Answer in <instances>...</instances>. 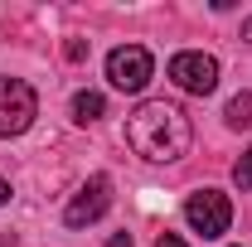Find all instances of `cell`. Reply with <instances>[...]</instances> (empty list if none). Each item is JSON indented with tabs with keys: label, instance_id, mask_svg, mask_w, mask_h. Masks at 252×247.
I'll use <instances>...</instances> for the list:
<instances>
[{
	"label": "cell",
	"instance_id": "8992f818",
	"mask_svg": "<svg viewBox=\"0 0 252 247\" xmlns=\"http://www.w3.org/2000/svg\"><path fill=\"white\" fill-rule=\"evenodd\" d=\"M107 204H112V180H107V175H93L88 185L78 189V199L68 204L63 223H68V228H88V223H97V218L107 214Z\"/></svg>",
	"mask_w": 252,
	"mask_h": 247
},
{
	"label": "cell",
	"instance_id": "30bf717a",
	"mask_svg": "<svg viewBox=\"0 0 252 247\" xmlns=\"http://www.w3.org/2000/svg\"><path fill=\"white\" fill-rule=\"evenodd\" d=\"M63 54H68V63H83V59H88V44H83V39H68Z\"/></svg>",
	"mask_w": 252,
	"mask_h": 247
},
{
	"label": "cell",
	"instance_id": "277c9868",
	"mask_svg": "<svg viewBox=\"0 0 252 247\" xmlns=\"http://www.w3.org/2000/svg\"><path fill=\"white\" fill-rule=\"evenodd\" d=\"M151 49H141V44H122V49H112V59H107V78H112V88H122V93H141L146 83H151Z\"/></svg>",
	"mask_w": 252,
	"mask_h": 247
},
{
	"label": "cell",
	"instance_id": "52a82bcc",
	"mask_svg": "<svg viewBox=\"0 0 252 247\" xmlns=\"http://www.w3.org/2000/svg\"><path fill=\"white\" fill-rule=\"evenodd\" d=\"M102 112H107V102H102V93H78V97H73V117H78L83 126H88V122H97Z\"/></svg>",
	"mask_w": 252,
	"mask_h": 247
},
{
	"label": "cell",
	"instance_id": "7c38bea8",
	"mask_svg": "<svg viewBox=\"0 0 252 247\" xmlns=\"http://www.w3.org/2000/svg\"><path fill=\"white\" fill-rule=\"evenodd\" d=\"M107 247H136V243H131V233H117V238H112Z\"/></svg>",
	"mask_w": 252,
	"mask_h": 247
},
{
	"label": "cell",
	"instance_id": "4fadbf2b",
	"mask_svg": "<svg viewBox=\"0 0 252 247\" xmlns=\"http://www.w3.org/2000/svg\"><path fill=\"white\" fill-rule=\"evenodd\" d=\"M5 199H10V185H5V180H0V204H5Z\"/></svg>",
	"mask_w": 252,
	"mask_h": 247
},
{
	"label": "cell",
	"instance_id": "5b68a950",
	"mask_svg": "<svg viewBox=\"0 0 252 247\" xmlns=\"http://www.w3.org/2000/svg\"><path fill=\"white\" fill-rule=\"evenodd\" d=\"M170 83L180 93H194V97H209L219 88V63L209 54H175L170 59Z\"/></svg>",
	"mask_w": 252,
	"mask_h": 247
},
{
	"label": "cell",
	"instance_id": "3957f363",
	"mask_svg": "<svg viewBox=\"0 0 252 247\" xmlns=\"http://www.w3.org/2000/svg\"><path fill=\"white\" fill-rule=\"evenodd\" d=\"M34 88L25 78H0V136H20L34 122Z\"/></svg>",
	"mask_w": 252,
	"mask_h": 247
},
{
	"label": "cell",
	"instance_id": "5bb4252c",
	"mask_svg": "<svg viewBox=\"0 0 252 247\" xmlns=\"http://www.w3.org/2000/svg\"><path fill=\"white\" fill-rule=\"evenodd\" d=\"M243 39H252V20H248V25H243Z\"/></svg>",
	"mask_w": 252,
	"mask_h": 247
},
{
	"label": "cell",
	"instance_id": "ba28073f",
	"mask_svg": "<svg viewBox=\"0 0 252 247\" xmlns=\"http://www.w3.org/2000/svg\"><path fill=\"white\" fill-rule=\"evenodd\" d=\"M228 126H243V131L252 126V93H238L228 102Z\"/></svg>",
	"mask_w": 252,
	"mask_h": 247
},
{
	"label": "cell",
	"instance_id": "9c48e42d",
	"mask_svg": "<svg viewBox=\"0 0 252 247\" xmlns=\"http://www.w3.org/2000/svg\"><path fill=\"white\" fill-rule=\"evenodd\" d=\"M233 180H238V189H252V151H243V160L233 165Z\"/></svg>",
	"mask_w": 252,
	"mask_h": 247
},
{
	"label": "cell",
	"instance_id": "8fae6325",
	"mask_svg": "<svg viewBox=\"0 0 252 247\" xmlns=\"http://www.w3.org/2000/svg\"><path fill=\"white\" fill-rule=\"evenodd\" d=\"M156 247H185V238H175V233H160Z\"/></svg>",
	"mask_w": 252,
	"mask_h": 247
},
{
	"label": "cell",
	"instance_id": "7a4b0ae2",
	"mask_svg": "<svg viewBox=\"0 0 252 247\" xmlns=\"http://www.w3.org/2000/svg\"><path fill=\"white\" fill-rule=\"evenodd\" d=\"M185 218H189L194 233H204V238H223L228 223H233V204H228V194H219V189H199V194H189Z\"/></svg>",
	"mask_w": 252,
	"mask_h": 247
},
{
	"label": "cell",
	"instance_id": "6da1fadb",
	"mask_svg": "<svg viewBox=\"0 0 252 247\" xmlns=\"http://www.w3.org/2000/svg\"><path fill=\"white\" fill-rule=\"evenodd\" d=\"M194 141L189 117L170 102H141L131 117H126V146L146 160H180Z\"/></svg>",
	"mask_w": 252,
	"mask_h": 247
}]
</instances>
